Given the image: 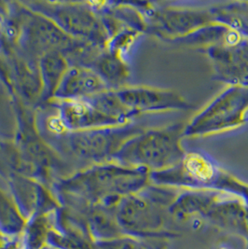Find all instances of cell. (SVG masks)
<instances>
[{
  "instance_id": "6da1fadb",
  "label": "cell",
  "mask_w": 248,
  "mask_h": 249,
  "mask_svg": "<svg viewBox=\"0 0 248 249\" xmlns=\"http://www.w3.org/2000/svg\"><path fill=\"white\" fill-rule=\"evenodd\" d=\"M150 183V172L111 161L94 164L62 182L61 190L79 200L98 206L116 207L126 196Z\"/></svg>"
},
{
  "instance_id": "9a60e30c",
  "label": "cell",
  "mask_w": 248,
  "mask_h": 249,
  "mask_svg": "<svg viewBox=\"0 0 248 249\" xmlns=\"http://www.w3.org/2000/svg\"><path fill=\"white\" fill-rule=\"evenodd\" d=\"M3 234L1 233V231H0V249L2 248V246L4 245V243H5V241L3 240Z\"/></svg>"
},
{
  "instance_id": "8fae6325",
  "label": "cell",
  "mask_w": 248,
  "mask_h": 249,
  "mask_svg": "<svg viewBox=\"0 0 248 249\" xmlns=\"http://www.w3.org/2000/svg\"><path fill=\"white\" fill-rule=\"evenodd\" d=\"M109 90L101 77L90 67L69 66L54 97L60 101L89 98Z\"/></svg>"
},
{
  "instance_id": "30bf717a",
  "label": "cell",
  "mask_w": 248,
  "mask_h": 249,
  "mask_svg": "<svg viewBox=\"0 0 248 249\" xmlns=\"http://www.w3.org/2000/svg\"><path fill=\"white\" fill-rule=\"evenodd\" d=\"M204 51L212 62L215 79L230 86L248 87V39L211 46Z\"/></svg>"
},
{
  "instance_id": "3957f363",
  "label": "cell",
  "mask_w": 248,
  "mask_h": 249,
  "mask_svg": "<svg viewBox=\"0 0 248 249\" xmlns=\"http://www.w3.org/2000/svg\"><path fill=\"white\" fill-rule=\"evenodd\" d=\"M175 188L147 185L142 191L123 198L115 207L121 229L136 234L154 231L163 222V206L176 200Z\"/></svg>"
},
{
  "instance_id": "52a82bcc",
  "label": "cell",
  "mask_w": 248,
  "mask_h": 249,
  "mask_svg": "<svg viewBox=\"0 0 248 249\" xmlns=\"http://www.w3.org/2000/svg\"><path fill=\"white\" fill-rule=\"evenodd\" d=\"M147 30L171 42L185 37L203 26L214 23L209 8L163 6L144 3L140 7Z\"/></svg>"
},
{
  "instance_id": "9c48e42d",
  "label": "cell",
  "mask_w": 248,
  "mask_h": 249,
  "mask_svg": "<svg viewBox=\"0 0 248 249\" xmlns=\"http://www.w3.org/2000/svg\"><path fill=\"white\" fill-rule=\"evenodd\" d=\"M117 96L134 117L143 113L166 112L192 109L188 102L177 91L147 86L124 87L115 90Z\"/></svg>"
},
{
  "instance_id": "ba28073f",
  "label": "cell",
  "mask_w": 248,
  "mask_h": 249,
  "mask_svg": "<svg viewBox=\"0 0 248 249\" xmlns=\"http://www.w3.org/2000/svg\"><path fill=\"white\" fill-rule=\"evenodd\" d=\"M101 93L79 100L60 103L61 123L69 132L99 129L121 124L113 116Z\"/></svg>"
},
{
  "instance_id": "5b68a950",
  "label": "cell",
  "mask_w": 248,
  "mask_h": 249,
  "mask_svg": "<svg viewBox=\"0 0 248 249\" xmlns=\"http://www.w3.org/2000/svg\"><path fill=\"white\" fill-rule=\"evenodd\" d=\"M29 6L31 11L45 16L73 38L100 49L107 45L110 39L104 19L84 4L34 2Z\"/></svg>"
},
{
  "instance_id": "7c38bea8",
  "label": "cell",
  "mask_w": 248,
  "mask_h": 249,
  "mask_svg": "<svg viewBox=\"0 0 248 249\" xmlns=\"http://www.w3.org/2000/svg\"><path fill=\"white\" fill-rule=\"evenodd\" d=\"M90 68L101 77L109 90L125 87L130 76L129 67L124 57L110 50L100 53Z\"/></svg>"
},
{
  "instance_id": "8992f818",
  "label": "cell",
  "mask_w": 248,
  "mask_h": 249,
  "mask_svg": "<svg viewBox=\"0 0 248 249\" xmlns=\"http://www.w3.org/2000/svg\"><path fill=\"white\" fill-rule=\"evenodd\" d=\"M144 129L131 122L119 126L69 132L68 146L80 160L94 164L111 162L124 144Z\"/></svg>"
},
{
  "instance_id": "7a4b0ae2",
  "label": "cell",
  "mask_w": 248,
  "mask_h": 249,
  "mask_svg": "<svg viewBox=\"0 0 248 249\" xmlns=\"http://www.w3.org/2000/svg\"><path fill=\"white\" fill-rule=\"evenodd\" d=\"M184 129L183 124L145 128L124 144L113 161L149 172L173 167L180 162L186 153L181 144Z\"/></svg>"
},
{
  "instance_id": "277c9868",
  "label": "cell",
  "mask_w": 248,
  "mask_h": 249,
  "mask_svg": "<svg viewBox=\"0 0 248 249\" xmlns=\"http://www.w3.org/2000/svg\"><path fill=\"white\" fill-rule=\"evenodd\" d=\"M248 122V87L229 86L185 125L184 136L214 135Z\"/></svg>"
},
{
  "instance_id": "5bb4252c",
  "label": "cell",
  "mask_w": 248,
  "mask_h": 249,
  "mask_svg": "<svg viewBox=\"0 0 248 249\" xmlns=\"http://www.w3.org/2000/svg\"><path fill=\"white\" fill-rule=\"evenodd\" d=\"M26 219L17 203L0 189V231L16 237L23 232Z\"/></svg>"
},
{
  "instance_id": "4fadbf2b",
  "label": "cell",
  "mask_w": 248,
  "mask_h": 249,
  "mask_svg": "<svg viewBox=\"0 0 248 249\" xmlns=\"http://www.w3.org/2000/svg\"><path fill=\"white\" fill-rule=\"evenodd\" d=\"M38 64L42 93L45 97L54 96L70 66L68 59L60 52H49L40 57Z\"/></svg>"
}]
</instances>
